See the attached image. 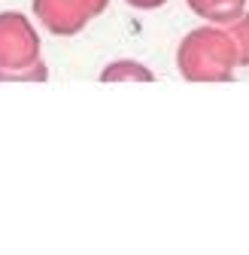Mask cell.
<instances>
[{
	"label": "cell",
	"mask_w": 249,
	"mask_h": 255,
	"mask_svg": "<svg viewBox=\"0 0 249 255\" xmlns=\"http://www.w3.org/2000/svg\"><path fill=\"white\" fill-rule=\"evenodd\" d=\"M176 67L185 82H231L240 64L228 30L204 24L182 37L176 49Z\"/></svg>",
	"instance_id": "cell-1"
},
{
	"label": "cell",
	"mask_w": 249,
	"mask_h": 255,
	"mask_svg": "<svg viewBox=\"0 0 249 255\" xmlns=\"http://www.w3.org/2000/svg\"><path fill=\"white\" fill-rule=\"evenodd\" d=\"M225 30H228V37L237 49V64L240 67H249V12H243L237 21H231Z\"/></svg>",
	"instance_id": "cell-6"
},
{
	"label": "cell",
	"mask_w": 249,
	"mask_h": 255,
	"mask_svg": "<svg viewBox=\"0 0 249 255\" xmlns=\"http://www.w3.org/2000/svg\"><path fill=\"white\" fill-rule=\"evenodd\" d=\"M49 79V67L43 64V58L27 70H0V82H46Z\"/></svg>",
	"instance_id": "cell-7"
},
{
	"label": "cell",
	"mask_w": 249,
	"mask_h": 255,
	"mask_svg": "<svg viewBox=\"0 0 249 255\" xmlns=\"http://www.w3.org/2000/svg\"><path fill=\"white\" fill-rule=\"evenodd\" d=\"M110 0H34V15L55 37H76L79 30L98 18Z\"/></svg>",
	"instance_id": "cell-3"
},
{
	"label": "cell",
	"mask_w": 249,
	"mask_h": 255,
	"mask_svg": "<svg viewBox=\"0 0 249 255\" xmlns=\"http://www.w3.org/2000/svg\"><path fill=\"white\" fill-rule=\"evenodd\" d=\"M128 6H134V9H158V6H164L167 0H124Z\"/></svg>",
	"instance_id": "cell-8"
},
{
	"label": "cell",
	"mask_w": 249,
	"mask_h": 255,
	"mask_svg": "<svg viewBox=\"0 0 249 255\" xmlns=\"http://www.w3.org/2000/svg\"><path fill=\"white\" fill-rule=\"evenodd\" d=\"M185 3L195 15L207 18V24L216 27H228L246 12V0H185Z\"/></svg>",
	"instance_id": "cell-4"
},
{
	"label": "cell",
	"mask_w": 249,
	"mask_h": 255,
	"mask_svg": "<svg viewBox=\"0 0 249 255\" xmlns=\"http://www.w3.org/2000/svg\"><path fill=\"white\" fill-rule=\"evenodd\" d=\"M37 27L21 12H0V70H27L40 61Z\"/></svg>",
	"instance_id": "cell-2"
},
{
	"label": "cell",
	"mask_w": 249,
	"mask_h": 255,
	"mask_svg": "<svg viewBox=\"0 0 249 255\" xmlns=\"http://www.w3.org/2000/svg\"><path fill=\"white\" fill-rule=\"evenodd\" d=\"M155 73L140 61H131V58H122V61H113L104 67L101 73V82H152Z\"/></svg>",
	"instance_id": "cell-5"
}]
</instances>
